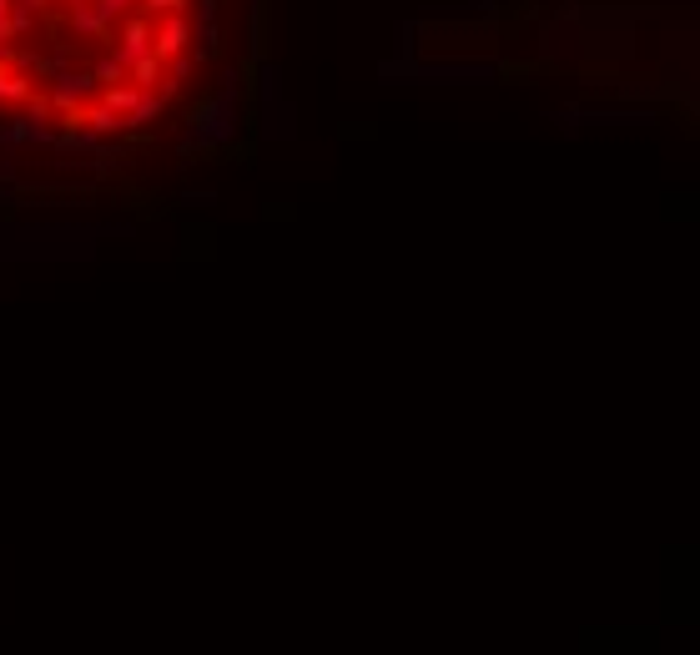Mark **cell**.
Instances as JSON below:
<instances>
[{"mask_svg": "<svg viewBox=\"0 0 700 655\" xmlns=\"http://www.w3.org/2000/svg\"><path fill=\"white\" fill-rule=\"evenodd\" d=\"M242 137V71H222V81L192 106L177 152H227Z\"/></svg>", "mask_w": 700, "mask_h": 655, "instance_id": "6da1fadb", "label": "cell"}, {"mask_svg": "<svg viewBox=\"0 0 700 655\" xmlns=\"http://www.w3.org/2000/svg\"><path fill=\"white\" fill-rule=\"evenodd\" d=\"M96 96H101V86L91 81V71L66 66V71H56V76H51L46 106H51L56 116H81V106H86V101H96Z\"/></svg>", "mask_w": 700, "mask_h": 655, "instance_id": "7a4b0ae2", "label": "cell"}, {"mask_svg": "<svg viewBox=\"0 0 700 655\" xmlns=\"http://www.w3.org/2000/svg\"><path fill=\"white\" fill-rule=\"evenodd\" d=\"M152 26H157L152 16H126V26H121V46H111L121 66H136L142 56H152Z\"/></svg>", "mask_w": 700, "mask_h": 655, "instance_id": "3957f363", "label": "cell"}, {"mask_svg": "<svg viewBox=\"0 0 700 655\" xmlns=\"http://www.w3.org/2000/svg\"><path fill=\"white\" fill-rule=\"evenodd\" d=\"M192 46V21L182 16V11H172L162 26H152V51L167 61V56H182Z\"/></svg>", "mask_w": 700, "mask_h": 655, "instance_id": "277c9868", "label": "cell"}, {"mask_svg": "<svg viewBox=\"0 0 700 655\" xmlns=\"http://www.w3.org/2000/svg\"><path fill=\"white\" fill-rule=\"evenodd\" d=\"M298 137V106L293 101H277L262 111V142H293Z\"/></svg>", "mask_w": 700, "mask_h": 655, "instance_id": "5b68a950", "label": "cell"}, {"mask_svg": "<svg viewBox=\"0 0 700 655\" xmlns=\"http://www.w3.org/2000/svg\"><path fill=\"white\" fill-rule=\"evenodd\" d=\"M162 111H167V96H162V91L152 86V91H142V96L131 101V111L121 116V126H126V131H142V126H152V121H157Z\"/></svg>", "mask_w": 700, "mask_h": 655, "instance_id": "8992f818", "label": "cell"}, {"mask_svg": "<svg viewBox=\"0 0 700 655\" xmlns=\"http://www.w3.org/2000/svg\"><path fill=\"white\" fill-rule=\"evenodd\" d=\"M277 101H283V71H277L272 61H262L257 66V111H267Z\"/></svg>", "mask_w": 700, "mask_h": 655, "instance_id": "52a82bcc", "label": "cell"}, {"mask_svg": "<svg viewBox=\"0 0 700 655\" xmlns=\"http://www.w3.org/2000/svg\"><path fill=\"white\" fill-rule=\"evenodd\" d=\"M21 101H31L26 71H6V66H0V106H21Z\"/></svg>", "mask_w": 700, "mask_h": 655, "instance_id": "ba28073f", "label": "cell"}, {"mask_svg": "<svg viewBox=\"0 0 700 655\" xmlns=\"http://www.w3.org/2000/svg\"><path fill=\"white\" fill-rule=\"evenodd\" d=\"M91 81H96V86H116V81H126V66L116 61V51L96 56V66H91Z\"/></svg>", "mask_w": 700, "mask_h": 655, "instance_id": "9c48e42d", "label": "cell"}, {"mask_svg": "<svg viewBox=\"0 0 700 655\" xmlns=\"http://www.w3.org/2000/svg\"><path fill=\"white\" fill-rule=\"evenodd\" d=\"M91 6H96V16H101L106 26H116L121 16H131V6H136V0H91Z\"/></svg>", "mask_w": 700, "mask_h": 655, "instance_id": "30bf717a", "label": "cell"}, {"mask_svg": "<svg viewBox=\"0 0 700 655\" xmlns=\"http://www.w3.org/2000/svg\"><path fill=\"white\" fill-rule=\"evenodd\" d=\"M0 182H6V187H26L21 167H16V152H0Z\"/></svg>", "mask_w": 700, "mask_h": 655, "instance_id": "8fae6325", "label": "cell"}, {"mask_svg": "<svg viewBox=\"0 0 700 655\" xmlns=\"http://www.w3.org/2000/svg\"><path fill=\"white\" fill-rule=\"evenodd\" d=\"M187 0H142V11L147 16H172V11H182Z\"/></svg>", "mask_w": 700, "mask_h": 655, "instance_id": "7c38bea8", "label": "cell"}, {"mask_svg": "<svg viewBox=\"0 0 700 655\" xmlns=\"http://www.w3.org/2000/svg\"><path fill=\"white\" fill-rule=\"evenodd\" d=\"M11 207H26V192H21V187H6V182H0V212H11Z\"/></svg>", "mask_w": 700, "mask_h": 655, "instance_id": "4fadbf2b", "label": "cell"}, {"mask_svg": "<svg viewBox=\"0 0 700 655\" xmlns=\"http://www.w3.org/2000/svg\"><path fill=\"white\" fill-rule=\"evenodd\" d=\"M182 202H187V207H212V202H217V192H207V187H202V192H187Z\"/></svg>", "mask_w": 700, "mask_h": 655, "instance_id": "5bb4252c", "label": "cell"}, {"mask_svg": "<svg viewBox=\"0 0 700 655\" xmlns=\"http://www.w3.org/2000/svg\"><path fill=\"white\" fill-rule=\"evenodd\" d=\"M222 11V0H197V21H217Z\"/></svg>", "mask_w": 700, "mask_h": 655, "instance_id": "9a60e30c", "label": "cell"}, {"mask_svg": "<svg viewBox=\"0 0 700 655\" xmlns=\"http://www.w3.org/2000/svg\"><path fill=\"white\" fill-rule=\"evenodd\" d=\"M11 61H16V46H11V41H0V66H11Z\"/></svg>", "mask_w": 700, "mask_h": 655, "instance_id": "2e32d148", "label": "cell"}, {"mask_svg": "<svg viewBox=\"0 0 700 655\" xmlns=\"http://www.w3.org/2000/svg\"><path fill=\"white\" fill-rule=\"evenodd\" d=\"M474 11H494V0H474Z\"/></svg>", "mask_w": 700, "mask_h": 655, "instance_id": "e0dca14e", "label": "cell"}, {"mask_svg": "<svg viewBox=\"0 0 700 655\" xmlns=\"http://www.w3.org/2000/svg\"><path fill=\"white\" fill-rule=\"evenodd\" d=\"M6 11H11V0H0V21H6Z\"/></svg>", "mask_w": 700, "mask_h": 655, "instance_id": "ac0fdd59", "label": "cell"}]
</instances>
